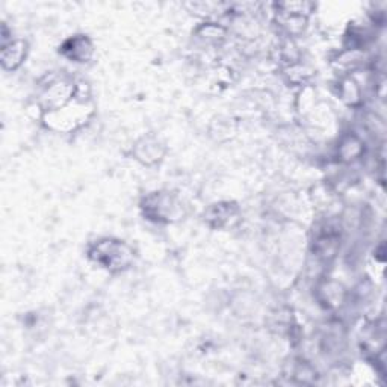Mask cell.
Masks as SVG:
<instances>
[{"mask_svg": "<svg viewBox=\"0 0 387 387\" xmlns=\"http://www.w3.org/2000/svg\"><path fill=\"white\" fill-rule=\"evenodd\" d=\"M88 254L91 261L111 273L124 271L133 262V250L119 239H100L91 245Z\"/></svg>", "mask_w": 387, "mask_h": 387, "instance_id": "cell-1", "label": "cell"}, {"mask_svg": "<svg viewBox=\"0 0 387 387\" xmlns=\"http://www.w3.org/2000/svg\"><path fill=\"white\" fill-rule=\"evenodd\" d=\"M144 214L148 219L170 222L182 214V205L170 192H153L144 198Z\"/></svg>", "mask_w": 387, "mask_h": 387, "instance_id": "cell-2", "label": "cell"}, {"mask_svg": "<svg viewBox=\"0 0 387 387\" xmlns=\"http://www.w3.org/2000/svg\"><path fill=\"white\" fill-rule=\"evenodd\" d=\"M61 52L64 56L68 58V60H73L76 62H87L92 56L94 47L87 37L79 35V37L67 40L61 47Z\"/></svg>", "mask_w": 387, "mask_h": 387, "instance_id": "cell-3", "label": "cell"}, {"mask_svg": "<svg viewBox=\"0 0 387 387\" xmlns=\"http://www.w3.org/2000/svg\"><path fill=\"white\" fill-rule=\"evenodd\" d=\"M236 214H238V207L234 205L218 203V205H214L212 207H209L205 217L210 226L221 229L224 226H229L231 219H234V217H236Z\"/></svg>", "mask_w": 387, "mask_h": 387, "instance_id": "cell-4", "label": "cell"}, {"mask_svg": "<svg viewBox=\"0 0 387 387\" xmlns=\"http://www.w3.org/2000/svg\"><path fill=\"white\" fill-rule=\"evenodd\" d=\"M136 156L144 163H155L162 159L163 147L155 138H143L136 144Z\"/></svg>", "mask_w": 387, "mask_h": 387, "instance_id": "cell-5", "label": "cell"}, {"mask_svg": "<svg viewBox=\"0 0 387 387\" xmlns=\"http://www.w3.org/2000/svg\"><path fill=\"white\" fill-rule=\"evenodd\" d=\"M26 56L25 41H11L2 49V64L6 70H16Z\"/></svg>", "mask_w": 387, "mask_h": 387, "instance_id": "cell-6", "label": "cell"}]
</instances>
